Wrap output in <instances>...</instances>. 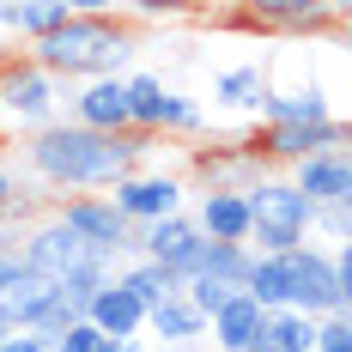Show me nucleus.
Segmentation results:
<instances>
[{"instance_id":"nucleus-30","label":"nucleus","mask_w":352,"mask_h":352,"mask_svg":"<svg viewBox=\"0 0 352 352\" xmlns=\"http://www.w3.org/2000/svg\"><path fill=\"white\" fill-rule=\"evenodd\" d=\"M0 352H49V340H43L36 328H12V334L0 340Z\"/></svg>"},{"instance_id":"nucleus-32","label":"nucleus","mask_w":352,"mask_h":352,"mask_svg":"<svg viewBox=\"0 0 352 352\" xmlns=\"http://www.w3.org/2000/svg\"><path fill=\"white\" fill-rule=\"evenodd\" d=\"M322 12L334 19V25H346V12H352V0H322Z\"/></svg>"},{"instance_id":"nucleus-28","label":"nucleus","mask_w":352,"mask_h":352,"mask_svg":"<svg viewBox=\"0 0 352 352\" xmlns=\"http://www.w3.org/2000/svg\"><path fill=\"white\" fill-rule=\"evenodd\" d=\"M310 352H352V322H346V316H322Z\"/></svg>"},{"instance_id":"nucleus-3","label":"nucleus","mask_w":352,"mask_h":352,"mask_svg":"<svg viewBox=\"0 0 352 352\" xmlns=\"http://www.w3.org/2000/svg\"><path fill=\"white\" fill-rule=\"evenodd\" d=\"M243 201H249V249L255 255H280L310 237V201L292 188V176L261 170L243 188Z\"/></svg>"},{"instance_id":"nucleus-31","label":"nucleus","mask_w":352,"mask_h":352,"mask_svg":"<svg viewBox=\"0 0 352 352\" xmlns=\"http://www.w3.org/2000/svg\"><path fill=\"white\" fill-rule=\"evenodd\" d=\"M67 12H122V0H67Z\"/></svg>"},{"instance_id":"nucleus-19","label":"nucleus","mask_w":352,"mask_h":352,"mask_svg":"<svg viewBox=\"0 0 352 352\" xmlns=\"http://www.w3.org/2000/svg\"><path fill=\"white\" fill-rule=\"evenodd\" d=\"M274 79H267V67L261 61H237V67H225L219 79H212V104L231 109V116H249V109L261 104V91H267Z\"/></svg>"},{"instance_id":"nucleus-24","label":"nucleus","mask_w":352,"mask_h":352,"mask_svg":"<svg viewBox=\"0 0 352 352\" xmlns=\"http://www.w3.org/2000/svg\"><path fill=\"white\" fill-rule=\"evenodd\" d=\"M61 19H67V0H6V6H0V25L19 31L25 43L43 36L49 25H61Z\"/></svg>"},{"instance_id":"nucleus-2","label":"nucleus","mask_w":352,"mask_h":352,"mask_svg":"<svg viewBox=\"0 0 352 352\" xmlns=\"http://www.w3.org/2000/svg\"><path fill=\"white\" fill-rule=\"evenodd\" d=\"M25 55H31L36 67L49 73V79H104V73H128L134 67V55H140V31H134V19L128 12H67L61 25H49L43 36L25 43Z\"/></svg>"},{"instance_id":"nucleus-23","label":"nucleus","mask_w":352,"mask_h":352,"mask_svg":"<svg viewBox=\"0 0 352 352\" xmlns=\"http://www.w3.org/2000/svg\"><path fill=\"white\" fill-rule=\"evenodd\" d=\"M249 261H255V249H249V243H212V237H201L195 274H207V280H219V285H243Z\"/></svg>"},{"instance_id":"nucleus-5","label":"nucleus","mask_w":352,"mask_h":352,"mask_svg":"<svg viewBox=\"0 0 352 352\" xmlns=\"http://www.w3.org/2000/svg\"><path fill=\"white\" fill-rule=\"evenodd\" d=\"M55 219H61L85 249H98V255H109V261L134 255V225L116 212L109 195H61V201H55Z\"/></svg>"},{"instance_id":"nucleus-7","label":"nucleus","mask_w":352,"mask_h":352,"mask_svg":"<svg viewBox=\"0 0 352 352\" xmlns=\"http://www.w3.org/2000/svg\"><path fill=\"white\" fill-rule=\"evenodd\" d=\"M19 261H25V267H36V274H49V280H67L73 267L98 261V249H85L67 225L49 212V219H36L31 231H19ZM104 261H109V255H104Z\"/></svg>"},{"instance_id":"nucleus-34","label":"nucleus","mask_w":352,"mask_h":352,"mask_svg":"<svg viewBox=\"0 0 352 352\" xmlns=\"http://www.w3.org/2000/svg\"><path fill=\"white\" fill-rule=\"evenodd\" d=\"M122 352H158V346H146L140 334H134V340H122Z\"/></svg>"},{"instance_id":"nucleus-25","label":"nucleus","mask_w":352,"mask_h":352,"mask_svg":"<svg viewBox=\"0 0 352 352\" xmlns=\"http://www.w3.org/2000/svg\"><path fill=\"white\" fill-rule=\"evenodd\" d=\"M310 237L346 243L352 237V201H316V207H310Z\"/></svg>"},{"instance_id":"nucleus-21","label":"nucleus","mask_w":352,"mask_h":352,"mask_svg":"<svg viewBox=\"0 0 352 352\" xmlns=\"http://www.w3.org/2000/svg\"><path fill=\"white\" fill-rule=\"evenodd\" d=\"M310 340H316V316H304V310H267L255 352H310Z\"/></svg>"},{"instance_id":"nucleus-9","label":"nucleus","mask_w":352,"mask_h":352,"mask_svg":"<svg viewBox=\"0 0 352 352\" xmlns=\"http://www.w3.org/2000/svg\"><path fill=\"white\" fill-rule=\"evenodd\" d=\"M219 25H243V31H340L322 0H231V12Z\"/></svg>"},{"instance_id":"nucleus-22","label":"nucleus","mask_w":352,"mask_h":352,"mask_svg":"<svg viewBox=\"0 0 352 352\" xmlns=\"http://www.w3.org/2000/svg\"><path fill=\"white\" fill-rule=\"evenodd\" d=\"M116 280L128 285V292H134V298H140L146 310H152V304H164V298H170V292H182V280H176L170 267H164V261H146V255H134V261H128V267H116Z\"/></svg>"},{"instance_id":"nucleus-27","label":"nucleus","mask_w":352,"mask_h":352,"mask_svg":"<svg viewBox=\"0 0 352 352\" xmlns=\"http://www.w3.org/2000/svg\"><path fill=\"white\" fill-rule=\"evenodd\" d=\"M207 0H122V12H134V19H188Z\"/></svg>"},{"instance_id":"nucleus-10","label":"nucleus","mask_w":352,"mask_h":352,"mask_svg":"<svg viewBox=\"0 0 352 352\" xmlns=\"http://www.w3.org/2000/svg\"><path fill=\"white\" fill-rule=\"evenodd\" d=\"M182 176H140V170H128V176H116L109 182V201H116V212L128 219V225H146V219H164V212L182 207Z\"/></svg>"},{"instance_id":"nucleus-15","label":"nucleus","mask_w":352,"mask_h":352,"mask_svg":"<svg viewBox=\"0 0 352 352\" xmlns=\"http://www.w3.org/2000/svg\"><path fill=\"white\" fill-rule=\"evenodd\" d=\"M261 316H267V310H261L249 292H231V298L207 316L212 352H255V340H261Z\"/></svg>"},{"instance_id":"nucleus-29","label":"nucleus","mask_w":352,"mask_h":352,"mask_svg":"<svg viewBox=\"0 0 352 352\" xmlns=\"http://www.w3.org/2000/svg\"><path fill=\"white\" fill-rule=\"evenodd\" d=\"M19 195H25V182H19V170H12V158H0V219L19 212Z\"/></svg>"},{"instance_id":"nucleus-12","label":"nucleus","mask_w":352,"mask_h":352,"mask_svg":"<svg viewBox=\"0 0 352 352\" xmlns=\"http://www.w3.org/2000/svg\"><path fill=\"white\" fill-rule=\"evenodd\" d=\"M292 188L316 207V201H352V164H346V146H328V152H310L298 164H285Z\"/></svg>"},{"instance_id":"nucleus-14","label":"nucleus","mask_w":352,"mask_h":352,"mask_svg":"<svg viewBox=\"0 0 352 352\" xmlns=\"http://www.w3.org/2000/svg\"><path fill=\"white\" fill-rule=\"evenodd\" d=\"M195 231L212 243H249V201L243 188H201V207L188 212Z\"/></svg>"},{"instance_id":"nucleus-20","label":"nucleus","mask_w":352,"mask_h":352,"mask_svg":"<svg viewBox=\"0 0 352 352\" xmlns=\"http://www.w3.org/2000/svg\"><path fill=\"white\" fill-rule=\"evenodd\" d=\"M122 91H128V128H140V134H158L170 85H164L158 73H122Z\"/></svg>"},{"instance_id":"nucleus-18","label":"nucleus","mask_w":352,"mask_h":352,"mask_svg":"<svg viewBox=\"0 0 352 352\" xmlns=\"http://www.w3.org/2000/svg\"><path fill=\"white\" fill-rule=\"evenodd\" d=\"M261 170H267V164L249 152V140L231 146V152H195V176H201V188H249Z\"/></svg>"},{"instance_id":"nucleus-35","label":"nucleus","mask_w":352,"mask_h":352,"mask_svg":"<svg viewBox=\"0 0 352 352\" xmlns=\"http://www.w3.org/2000/svg\"><path fill=\"white\" fill-rule=\"evenodd\" d=\"M104 352H122V340H109V346H104Z\"/></svg>"},{"instance_id":"nucleus-11","label":"nucleus","mask_w":352,"mask_h":352,"mask_svg":"<svg viewBox=\"0 0 352 352\" xmlns=\"http://www.w3.org/2000/svg\"><path fill=\"white\" fill-rule=\"evenodd\" d=\"M67 122L98 128V134H122V128H128V91H122V73L79 79V85L67 91Z\"/></svg>"},{"instance_id":"nucleus-36","label":"nucleus","mask_w":352,"mask_h":352,"mask_svg":"<svg viewBox=\"0 0 352 352\" xmlns=\"http://www.w3.org/2000/svg\"><path fill=\"white\" fill-rule=\"evenodd\" d=\"M0 6H6V0H0Z\"/></svg>"},{"instance_id":"nucleus-17","label":"nucleus","mask_w":352,"mask_h":352,"mask_svg":"<svg viewBox=\"0 0 352 352\" xmlns=\"http://www.w3.org/2000/svg\"><path fill=\"white\" fill-rule=\"evenodd\" d=\"M146 334H152V340H164V346H195V340L207 334V316L188 304V292H170L164 304H152V310H146Z\"/></svg>"},{"instance_id":"nucleus-1","label":"nucleus","mask_w":352,"mask_h":352,"mask_svg":"<svg viewBox=\"0 0 352 352\" xmlns=\"http://www.w3.org/2000/svg\"><path fill=\"white\" fill-rule=\"evenodd\" d=\"M158 146V134L122 128V134H98L79 122H43L19 140V182H36L49 195H98L116 176L140 170V158Z\"/></svg>"},{"instance_id":"nucleus-4","label":"nucleus","mask_w":352,"mask_h":352,"mask_svg":"<svg viewBox=\"0 0 352 352\" xmlns=\"http://www.w3.org/2000/svg\"><path fill=\"white\" fill-rule=\"evenodd\" d=\"M55 109H61V79H49L31 55L0 61V134H31L55 122Z\"/></svg>"},{"instance_id":"nucleus-26","label":"nucleus","mask_w":352,"mask_h":352,"mask_svg":"<svg viewBox=\"0 0 352 352\" xmlns=\"http://www.w3.org/2000/svg\"><path fill=\"white\" fill-rule=\"evenodd\" d=\"M201 128H207V109L195 104V98H182V91H170V98H164L158 134H201Z\"/></svg>"},{"instance_id":"nucleus-13","label":"nucleus","mask_w":352,"mask_h":352,"mask_svg":"<svg viewBox=\"0 0 352 352\" xmlns=\"http://www.w3.org/2000/svg\"><path fill=\"white\" fill-rule=\"evenodd\" d=\"M85 322H91L98 334H109V340H134V334H146V304H140L122 280H116V274H109V280L91 292Z\"/></svg>"},{"instance_id":"nucleus-8","label":"nucleus","mask_w":352,"mask_h":352,"mask_svg":"<svg viewBox=\"0 0 352 352\" xmlns=\"http://www.w3.org/2000/svg\"><path fill=\"white\" fill-rule=\"evenodd\" d=\"M134 249H140L146 261H164L176 280L188 285V280H195V255H201V231H195L188 212L176 207V212H164V219L134 225Z\"/></svg>"},{"instance_id":"nucleus-16","label":"nucleus","mask_w":352,"mask_h":352,"mask_svg":"<svg viewBox=\"0 0 352 352\" xmlns=\"http://www.w3.org/2000/svg\"><path fill=\"white\" fill-rule=\"evenodd\" d=\"M261 122H328L334 116V98L322 85H267L261 104H255Z\"/></svg>"},{"instance_id":"nucleus-33","label":"nucleus","mask_w":352,"mask_h":352,"mask_svg":"<svg viewBox=\"0 0 352 352\" xmlns=\"http://www.w3.org/2000/svg\"><path fill=\"white\" fill-rule=\"evenodd\" d=\"M12 237H19V212H12V219H0V243H12Z\"/></svg>"},{"instance_id":"nucleus-6","label":"nucleus","mask_w":352,"mask_h":352,"mask_svg":"<svg viewBox=\"0 0 352 352\" xmlns=\"http://www.w3.org/2000/svg\"><path fill=\"white\" fill-rule=\"evenodd\" d=\"M328 146H346V122L328 116V122H261V134L249 140V152L261 164H298L310 152H328Z\"/></svg>"}]
</instances>
